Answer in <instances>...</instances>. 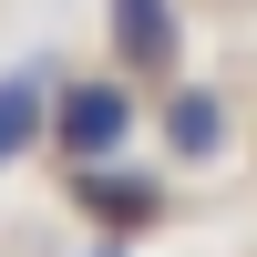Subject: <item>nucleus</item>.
<instances>
[{
  "label": "nucleus",
  "mask_w": 257,
  "mask_h": 257,
  "mask_svg": "<svg viewBox=\"0 0 257 257\" xmlns=\"http://www.w3.org/2000/svg\"><path fill=\"white\" fill-rule=\"evenodd\" d=\"M52 134H62L72 165H103L123 134H134V93H123V82H72V93L52 103Z\"/></svg>",
  "instance_id": "f257e3e1"
},
{
  "label": "nucleus",
  "mask_w": 257,
  "mask_h": 257,
  "mask_svg": "<svg viewBox=\"0 0 257 257\" xmlns=\"http://www.w3.org/2000/svg\"><path fill=\"white\" fill-rule=\"evenodd\" d=\"M72 206H82L93 226H113V237H134V226L165 216L155 185H144V175H113V165H82V175H72Z\"/></svg>",
  "instance_id": "f03ea898"
},
{
  "label": "nucleus",
  "mask_w": 257,
  "mask_h": 257,
  "mask_svg": "<svg viewBox=\"0 0 257 257\" xmlns=\"http://www.w3.org/2000/svg\"><path fill=\"white\" fill-rule=\"evenodd\" d=\"M113 52L134 62V72H165V62H175V11H165V0H113Z\"/></svg>",
  "instance_id": "7ed1b4c3"
},
{
  "label": "nucleus",
  "mask_w": 257,
  "mask_h": 257,
  "mask_svg": "<svg viewBox=\"0 0 257 257\" xmlns=\"http://www.w3.org/2000/svg\"><path fill=\"white\" fill-rule=\"evenodd\" d=\"M165 134H175V155H216V144H226L216 93H175V103H165Z\"/></svg>",
  "instance_id": "20e7f679"
},
{
  "label": "nucleus",
  "mask_w": 257,
  "mask_h": 257,
  "mask_svg": "<svg viewBox=\"0 0 257 257\" xmlns=\"http://www.w3.org/2000/svg\"><path fill=\"white\" fill-rule=\"evenodd\" d=\"M31 134H41V93H31V82H0V165H11Z\"/></svg>",
  "instance_id": "39448f33"
}]
</instances>
